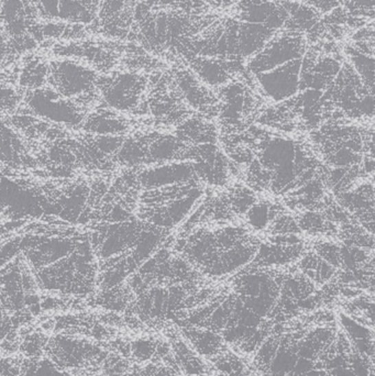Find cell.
Returning <instances> with one entry per match:
<instances>
[{
	"instance_id": "1",
	"label": "cell",
	"mask_w": 375,
	"mask_h": 376,
	"mask_svg": "<svg viewBox=\"0 0 375 376\" xmlns=\"http://www.w3.org/2000/svg\"><path fill=\"white\" fill-rule=\"evenodd\" d=\"M32 274L40 291L63 296H93L96 291L98 263L89 234L69 256Z\"/></svg>"
},
{
	"instance_id": "2",
	"label": "cell",
	"mask_w": 375,
	"mask_h": 376,
	"mask_svg": "<svg viewBox=\"0 0 375 376\" xmlns=\"http://www.w3.org/2000/svg\"><path fill=\"white\" fill-rule=\"evenodd\" d=\"M202 183L195 179L155 190H142L135 209V217L142 223L166 230L177 227L204 196Z\"/></svg>"
},
{
	"instance_id": "3",
	"label": "cell",
	"mask_w": 375,
	"mask_h": 376,
	"mask_svg": "<svg viewBox=\"0 0 375 376\" xmlns=\"http://www.w3.org/2000/svg\"><path fill=\"white\" fill-rule=\"evenodd\" d=\"M98 75L80 60L56 58L49 62L47 85L91 111L100 102L97 89Z\"/></svg>"
},
{
	"instance_id": "4",
	"label": "cell",
	"mask_w": 375,
	"mask_h": 376,
	"mask_svg": "<svg viewBox=\"0 0 375 376\" xmlns=\"http://www.w3.org/2000/svg\"><path fill=\"white\" fill-rule=\"evenodd\" d=\"M149 75L116 69L100 74L97 89L100 102L119 113L142 117L148 115L146 95Z\"/></svg>"
},
{
	"instance_id": "5",
	"label": "cell",
	"mask_w": 375,
	"mask_h": 376,
	"mask_svg": "<svg viewBox=\"0 0 375 376\" xmlns=\"http://www.w3.org/2000/svg\"><path fill=\"white\" fill-rule=\"evenodd\" d=\"M16 113L36 115L75 132L80 130L89 110L47 85L34 91H25Z\"/></svg>"
},
{
	"instance_id": "6",
	"label": "cell",
	"mask_w": 375,
	"mask_h": 376,
	"mask_svg": "<svg viewBox=\"0 0 375 376\" xmlns=\"http://www.w3.org/2000/svg\"><path fill=\"white\" fill-rule=\"evenodd\" d=\"M146 223L138 218L122 223H97L84 225L97 262L104 261L133 250L138 243Z\"/></svg>"
},
{
	"instance_id": "7",
	"label": "cell",
	"mask_w": 375,
	"mask_h": 376,
	"mask_svg": "<svg viewBox=\"0 0 375 376\" xmlns=\"http://www.w3.org/2000/svg\"><path fill=\"white\" fill-rule=\"evenodd\" d=\"M124 44L82 38L76 41L53 42L52 53L56 58H72L89 65L98 74H107L119 69Z\"/></svg>"
},
{
	"instance_id": "8",
	"label": "cell",
	"mask_w": 375,
	"mask_h": 376,
	"mask_svg": "<svg viewBox=\"0 0 375 376\" xmlns=\"http://www.w3.org/2000/svg\"><path fill=\"white\" fill-rule=\"evenodd\" d=\"M305 52L306 36L304 33L284 29L274 33L264 47L249 58L245 67L253 76L272 71L291 60L303 58Z\"/></svg>"
},
{
	"instance_id": "9",
	"label": "cell",
	"mask_w": 375,
	"mask_h": 376,
	"mask_svg": "<svg viewBox=\"0 0 375 376\" xmlns=\"http://www.w3.org/2000/svg\"><path fill=\"white\" fill-rule=\"evenodd\" d=\"M45 352L58 368L67 371L97 368L107 357L104 350L91 341L67 335H54L47 340Z\"/></svg>"
},
{
	"instance_id": "10",
	"label": "cell",
	"mask_w": 375,
	"mask_h": 376,
	"mask_svg": "<svg viewBox=\"0 0 375 376\" xmlns=\"http://www.w3.org/2000/svg\"><path fill=\"white\" fill-rule=\"evenodd\" d=\"M39 21V14L30 0H0V27L10 38L19 56L38 45L30 30Z\"/></svg>"
},
{
	"instance_id": "11",
	"label": "cell",
	"mask_w": 375,
	"mask_h": 376,
	"mask_svg": "<svg viewBox=\"0 0 375 376\" xmlns=\"http://www.w3.org/2000/svg\"><path fill=\"white\" fill-rule=\"evenodd\" d=\"M138 0H100L91 30L111 40H124L129 36Z\"/></svg>"
},
{
	"instance_id": "12",
	"label": "cell",
	"mask_w": 375,
	"mask_h": 376,
	"mask_svg": "<svg viewBox=\"0 0 375 376\" xmlns=\"http://www.w3.org/2000/svg\"><path fill=\"white\" fill-rule=\"evenodd\" d=\"M302 60L303 58L291 60L272 71L253 75L255 84L263 96L280 104L297 95Z\"/></svg>"
},
{
	"instance_id": "13",
	"label": "cell",
	"mask_w": 375,
	"mask_h": 376,
	"mask_svg": "<svg viewBox=\"0 0 375 376\" xmlns=\"http://www.w3.org/2000/svg\"><path fill=\"white\" fill-rule=\"evenodd\" d=\"M174 82L185 104L199 115L210 119L218 117L219 102L217 95L203 84L191 69L179 67L171 71Z\"/></svg>"
},
{
	"instance_id": "14",
	"label": "cell",
	"mask_w": 375,
	"mask_h": 376,
	"mask_svg": "<svg viewBox=\"0 0 375 376\" xmlns=\"http://www.w3.org/2000/svg\"><path fill=\"white\" fill-rule=\"evenodd\" d=\"M141 190H149L199 179L193 161L152 165L138 170Z\"/></svg>"
},
{
	"instance_id": "15",
	"label": "cell",
	"mask_w": 375,
	"mask_h": 376,
	"mask_svg": "<svg viewBox=\"0 0 375 376\" xmlns=\"http://www.w3.org/2000/svg\"><path fill=\"white\" fill-rule=\"evenodd\" d=\"M191 71L203 84L209 87L219 88L231 80L249 74L241 60H220V58H188Z\"/></svg>"
},
{
	"instance_id": "16",
	"label": "cell",
	"mask_w": 375,
	"mask_h": 376,
	"mask_svg": "<svg viewBox=\"0 0 375 376\" xmlns=\"http://www.w3.org/2000/svg\"><path fill=\"white\" fill-rule=\"evenodd\" d=\"M195 148L196 146L183 142L177 135L149 131V141H148V150H146V166L194 161Z\"/></svg>"
},
{
	"instance_id": "17",
	"label": "cell",
	"mask_w": 375,
	"mask_h": 376,
	"mask_svg": "<svg viewBox=\"0 0 375 376\" xmlns=\"http://www.w3.org/2000/svg\"><path fill=\"white\" fill-rule=\"evenodd\" d=\"M133 130V120L100 102L87 113L78 131L89 135H128Z\"/></svg>"
},
{
	"instance_id": "18",
	"label": "cell",
	"mask_w": 375,
	"mask_h": 376,
	"mask_svg": "<svg viewBox=\"0 0 375 376\" xmlns=\"http://www.w3.org/2000/svg\"><path fill=\"white\" fill-rule=\"evenodd\" d=\"M337 203L367 232L373 234L374 225V190L373 181L364 183L354 190H345L334 197Z\"/></svg>"
},
{
	"instance_id": "19",
	"label": "cell",
	"mask_w": 375,
	"mask_h": 376,
	"mask_svg": "<svg viewBox=\"0 0 375 376\" xmlns=\"http://www.w3.org/2000/svg\"><path fill=\"white\" fill-rule=\"evenodd\" d=\"M305 253V245L302 243L293 245L277 243H260L257 254L251 262L253 267H281L293 263L301 258Z\"/></svg>"
},
{
	"instance_id": "20",
	"label": "cell",
	"mask_w": 375,
	"mask_h": 376,
	"mask_svg": "<svg viewBox=\"0 0 375 376\" xmlns=\"http://www.w3.org/2000/svg\"><path fill=\"white\" fill-rule=\"evenodd\" d=\"M149 131H133L124 137L115 157L119 168H141L146 166V150Z\"/></svg>"
},
{
	"instance_id": "21",
	"label": "cell",
	"mask_w": 375,
	"mask_h": 376,
	"mask_svg": "<svg viewBox=\"0 0 375 376\" xmlns=\"http://www.w3.org/2000/svg\"><path fill=\"white\" fill-rule=\"evenodd\" d=\"M175 135L183 142L199 146V144H216L218 131L215 124L202 115H192L177 126Z\"/></svg>"
},
{
	"instance_id": "22",
	"label": "cell",
	"mask_w": 375,
	"mask_h": 376,
	"mask_svg": "<svg viewBox=\"0 0 375 376\" xmlns=\"http://www.w3.org/2000/svg\"><path fill=\"white\" fill-rule=\"evenodd\" d=\"M47 75L49 62L47 58L42 55L30 53L25 55L19 65L18 86L23 91L45 87L47 86Z\"/></svg>"
},
{
	"instance_id": "23",
	"label": "cell",
	"mask_w": 375,
	"mask_h": 376,
	"mask_svg": "<svg viewBox=\"0 0 375 376\" xmlns=\"http://www.w3.org/2000/svg\"><path fill=\"white\" fill-rule=\"evenodd\" d=\"M299 269L307 278L316 284H325L336 275V267L323 261L315 252L304 253L298 264Z\"/></svg>"
},
{
	"instance_id": "24",
	"label": "cell",
	"mask_w": 375,
	"mask_h": 376,
	"mask_svg": "<svg viewBox=\"0 0 375 376\" xmlns=\"http://www.w3.org/2000/svg\"><path fill=\"white\" fill-rule=\"evenodd\" d=\"M284 212L285 209L282 205H276L270 201H260L254 203L245 216L247 223L252 230L262 231L268 228L274 218Z\"/></svg>"
},
{
	"instance_id": "25",
	"label": "cell",
	"mask_w": 375,
	"mask_h": 376,
	"mask_svg": "<svg viewBox=\"0 0 375 376\" xmlns=\"http://www.w3.org/2000/svg\"><path fill=\"white\" fill-rule=\"evenodd\" d=\"M296 221L302 232L308 234H321L326 236H337L338 227L323 217L319 212H303L296 214Z\"/></svg>"
},
{
	"instance_id": "26",
	"label": "cell",
	"mask_w": 375,
	"mask_h": 376,
	"mask_svg": "<svg viewBox=\"0 0 375 376\" xmlns=\"http://www.w3.org/2000/svg\"><path fill=\"white\" fill-rule=\"evenodd\" d=\"M345 52L349 56L351 66L356 71V74L360 77L363 85L373 93V87H374V58H373V55L359 52L352 47H348Z\"/></svg>"
},
{
	"instance_id": "27",
	"label": "cell",
	"mask_w": 375,
	"mask_h": 376,
	"mask_svg": "<svg viewBox=\"0 0 375 376\" xmlns=\"http://www.w3.org/2000/svg\"><path fill=\"white\" fill-rule=\"evenodd\" d=\"M227 201L235 216H245L249 209L257 203V195L250 187L236 184L225 192Z\"/></svg>"
},
{
	"instance_id": "28",
	"label": "cell",
	"mask_w": 375,
	"mask_h": 376,
	"mask_svg": "<svg viewBox=\"0 0 375 376\" xmlns=\"http://www.w3.org/2000/svg\"><path fill=\"white\" fill-rule=\"evenodd\" d=\"M23 93L19 86L0 80V117L16 113L23 102Z\"/></svg>"
},
{
	"instance_id": "29",
	"label": "cell",
	"mask_w": 375,
	"mask_h": 376,
	"mask_svg": "<svg viewBox=\"0 0 375 376\" xmlns=\"http://www.w3.org/2000/svg\"><path fill=\"white\" fill-rule=\"evenodd\" d=\"M23 376H73L69 371L58 368L56 363L45 359H29L21 368Z\"/></svg>"
},
{
	"instance_id": "30",
	"label": "cell",
	"mask_w": 375,
	"mask_h": 376,
	"mask_svg": "<svg viewBox=\"0 0 375 376\" xmlns=\"http://www.w3.org/2000/svg\"><path fill=\"white\" fill-rule=\"evenodd\" d=\"M297 359V352L293 351L287 346H282L280 351H276L273 360L271 361L269 366L271 374L273 376H285L292 373Z\"/></svg>"
},
{
	"instance_id": "31",
	"label": "cell",
	"mask_w": 375,
	"mask_h": 376,
	"mask_svg": "<svg viewBox=\"0 0 375 376\" xmlns=\"http://www.w3.org/2000/svg\"><path fill=\"white\" fill-rule=\"evenodd\" d=\"M269 234L272 236L276 234H301L302 231L298 227L297 221L295 217L292 214H288L285 210L284 212L280 214L277 217L272 220V223L269 225Z\"/></svg>"
},
{
	"instance_id": "32",
	"label": "cell",
	"mask_w": 375,
	"mask_h": 376,
	"mask_svg": "<svg viewBox=\"0 0 375 376\" xmlns=\"http://www.w3.org/2000/svg\"><path fill=\"white\" fill-rule=\"evenodd\" d=\"M314 252L332 267H341V247L332 241H318L315 243Z\"/></svg>"
},
{
	"instance_id": "33",
	"label": "cell",
	"mask_w": 375,
	"mask_h": 376,
	"mask_svg": "<svg viewBox=\"0 0 375 376\" xmlns=\"http://www.w3.org/2000/svg\"><path fill=\"white\" fill-rule=\"evenodd\" d=\"M191 335L193 337L192 339L194 341V346H196L198 352L205 355H212L216 353L221 344L220 338L213 333H192Z\"/></svg>"
},
{
	"instance_id": "34",
	"label": "cell",
	"mask_w": 375,
	"mask_h": 376,
	"mask_svg": "<svg viewBox=\"0 0 375 376\" xmlns=\"http://www.w3.org/2000/svg\"><path fill=\"white\" fill-rule=\"evenodd\" d=\"M47 344V338L42 333H32L28 335L21 344V352L29 359L39 357L42 352L45 351Z\"/></svg>"
},
{
	"instance_id": "35",
	"label": "cell",
	"mask_w": 375,
	"mask_h": 376,
	"mask_svg": "<svg viewBox=\"0 0 375 376\" xmlns=\"http://www.w3.org/2000/svg\"><path fill=\"white\" fill-rule=\"evenodd\" d=\"M34 5L40 20L54 21L58 20V0H30Z\"/></svg>"
},
{
	"instance_id": "36",
	"label": "cell",
	"mask_w": 375,
	"mask_h": 376,
	"mask_svg": "<svg viewBox=\"0 0 375 376\" xmlns=\"http://www.w3.org/2000/svg\"><path fill=\"white\" fill-rule=\"evenodd\" d=\"M155 349H157V344L155 341L138 340L131 344L130 351L133 353L135 360L144 362V361L150 360L152 357H155Z\"/></svg>"
},
{
	"instance_id": "37",
	"label": "cell",
	"mask_w": 375,
	"mask_h": 376,
	"mask_svg": "<svg viewBox=\"0 0 375 376\" xmlns=\"http://www.w3.org/2000/svg\"><path fill=\"white\" fill-rule=\"evenodd\" d=\"M102 363L106 376H122L128 368V363L118 355L106 357Z\"/></svg>"
},
{
	"instance_id": "38",
	"label": "cell",
	"mask_w": 375,
	"mask_h": 376,
	"mask_svg": "<svg viewBox=\"0 0 375 376\" xmlns=\"http://www.w3.org/2000/svg\"><path fill=\"white\" fill-rule=\"evenodd\" d=\"M27 223H30V221H23H23L0 220V247Z\"/></svg>"
},
{
	"instance_id": "39",
	"label": "cell",
	"mask_w": 375,
	"mask_h": 376,
	"mask_svg": "<svg viewBox=\"0 0 375 376\" xmlns=\"http://www.w3.org/2000/svg\"><path fill=\"white\" fill-rule=\"evenodd\" d=\"M342 1H345V0H304V3H306L308 7L314 10L320 11L323 14L339 8Z\"/></svg>"
},
{
	"instance_id": "40",
	"label": "cell",
	"mask_w": 375,
	"mask_h": 376,
	"mask_svg": "<svg viewBox=\"0 0 375 376\" xmlns=\"http://www.w3.org/2000/svg\"><path fill=\"white\" fill-rule=\"evenodd\" d=\"M314 360H308V359L298 357L295 366L293 368V376L302 375V374L307 373V372L314 370Z\"/></svg>"
},
{
	"instance_id": "41",
	"label": "cell",
	"mask_w": 375,
	"mask_h": 376,
	"mask_svg": "<svg viewBox=\"0 0 375 376\" xmlns=\"http://www.w3.org/2000/svg\"><path fill=\"white\" fill-rule=\"evenodd\" d=\"M208 5H214L217 8H226L234 3H238L239 0H207Z\"/></svg>"
},
{
	"instance_id": "42",
	"label": "cell",
	"mask_w": 375,
	"mask_h": 376,
	"mask_svg": "<svg viewBox=\"0 0 375 376\" xmlns=\"http://www.w3.org/2000/svg\"><path fill=\"white\" fill-rule=\"evenodd\" d=\"M297 376H328L323 371H319V370H312V371L307 372V373L302 374V375Z\"/></svg>"
},
{
	"instance_id": "43",
	"label": "cell",
	"mask_w": 375,
	"mask_h": 376,
	"mask_svg": "<svg viewBox=\"0 0 375 376\" xmlns=\"http://www.w3.org/2000/svg\"><path fill=\"white\" fill-rule=\"evenodd\" d=\"M16 63L14 60H6V58H0V71L3 69H6L8 66L12 65Z\"/></svg>"
}]
</instances>
